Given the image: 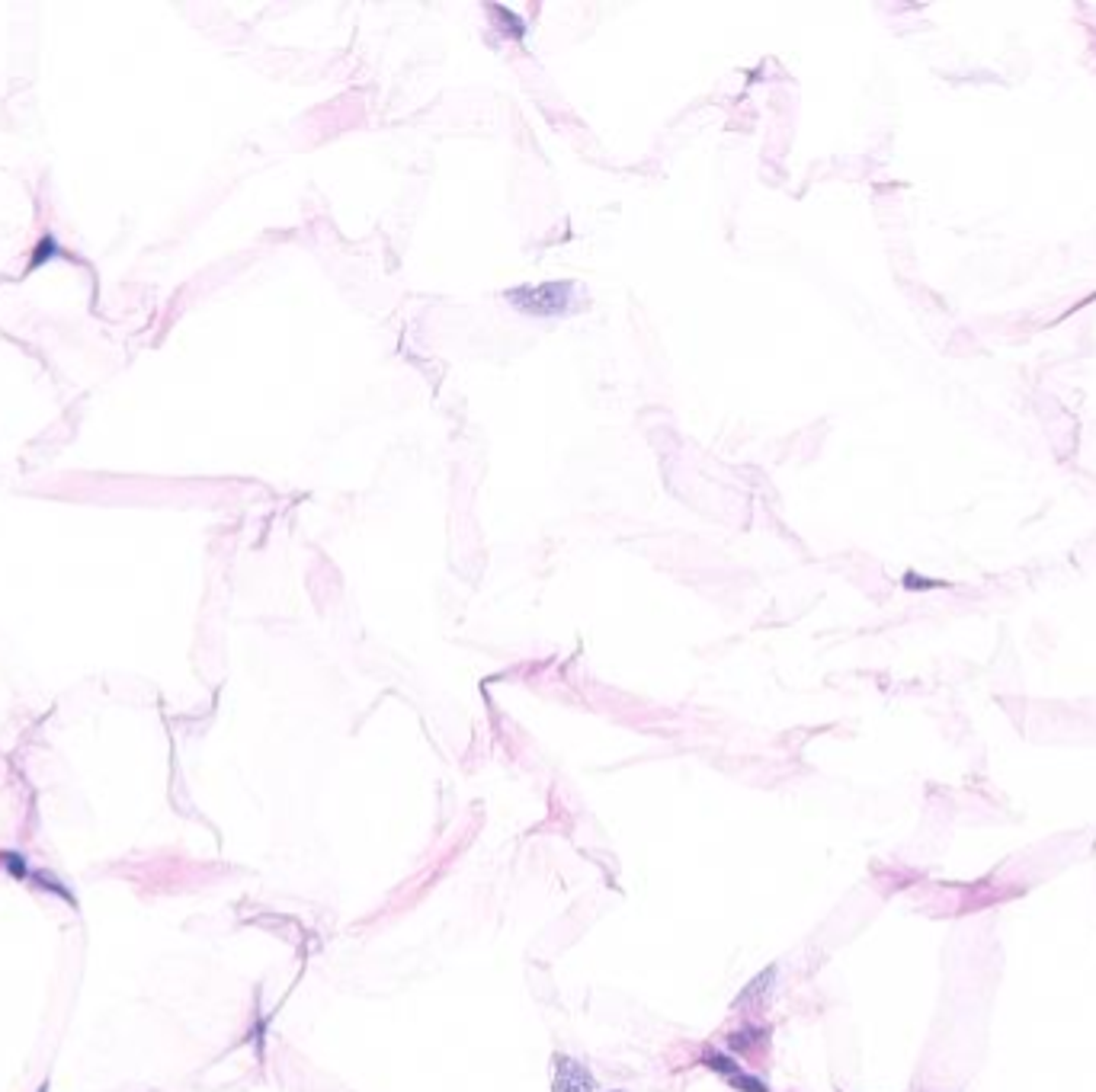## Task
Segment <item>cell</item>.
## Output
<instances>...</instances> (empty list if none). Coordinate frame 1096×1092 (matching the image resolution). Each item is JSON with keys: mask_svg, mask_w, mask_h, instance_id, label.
Wrapping results in <instances>:
<instances>
[{"mask_svg": "<svg viewBox=\"0 0 1096 1092\" xmlns=\"http://www.w3.org/2000/svg\"><path fill=\"white\" fill-rule=\"evenodd\" d=\"M567 296H571V286L567 283H551V286H539V289H526V292H513L510 299H517L526 311L536 314H548V311H561L567 304Z\"/></svg>", "mask_w": 1096, "mask_h": 1092, "instance_id": "cell-1", "label": "cell"}, {"mask_svg": "<svg viewBox=\"0 0 1096 1092\" xmlns=\"http://www.w3.org/2000/svg\"><path fill=\"white\" fill-rule=\"evenodd\" d=\"M554 1092H593V1080L577 1060L558 1057V1070H554Z\"/></svg>", "mask_w": 1096, "mask_h": 1092, "instance_id": "cell-2", "label": "cell"}, {"mask_svg": "<svg viewBox=\"0 0 1096 1092\" xmlns=\"http://www.w3.org/2000/svg\"><path fill=\"white\" fill-rule=\"evenodd\" d=\"M39 1092H49V1083H43V1086H39Z\"/></svg>", "mask_w": 1096, "mask_h": 1092, "instance_id": "cell-3", "label": "cell"}]
</instances>
